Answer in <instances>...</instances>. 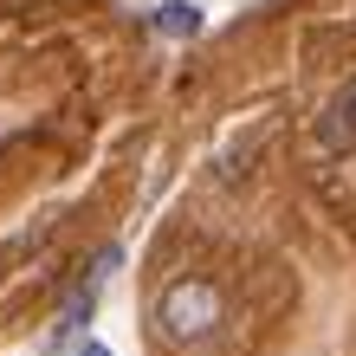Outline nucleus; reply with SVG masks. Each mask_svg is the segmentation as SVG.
Here are the masks:
<instances>
[{
  "label": "nucleus",
  "instance_id": "obj_1",
  "mask_svg": "<svg viewBox=\"0 0 356 356\" xmlns=\"http://www.w3.org/2000/svg\"><path fill=\"white\" fill-rule=\"evenodd\" d=\"M156 318H162V337L201 343V337H214V324H220V291L207 279H175L156 298Z\"/></svg>",
  "mask_w": 356,
  "mask_h": 356
},
{
  "label": "nucleus",
  "instance_id": "obj_2",
  "mask_svg": "<svg viewBox=\"0 0 356 356\" xmlns=\"http://www.w3.org/2000/svg\"><path fill=\"white\" fill-rule=\"evenodd\" d=\"M318 143H324L330 156H337V149H356V78L324 104V117H318Z\"/></svg>",
  "mask_w": 356,
  "mask_h": 356
},
{
  "label": "nucleus",
  "instance_id": "obj_3",
  "mask_svg": "<svg viewBox=\"0 0 356 356\" xmlns=\"http://www.w3.org/2000/svg\"><path fill=\"white\" fill-rule=\"evenodd\" d=\"M156 33L162 39H195L201 33V7L195 0H162L156 7Z\"/></svg>",
  "mask_w": 356,
  "mask_h": 356
},
{
  "label": "nucleus",
  "instance_id": "obj_4",
  "mask_svg": "<svg viewBox=\"0 0 356 356\" xmlns=\"http://www.w3.org/2000/svg\"><path fill=\"white\" fill-rule=\"evenodd\" d=\"M72 356H111V350H104V343H85V350H72Z\"/></svg>",
  "mask_w": 356,
  "mask_h": 356
}]
</instances>
